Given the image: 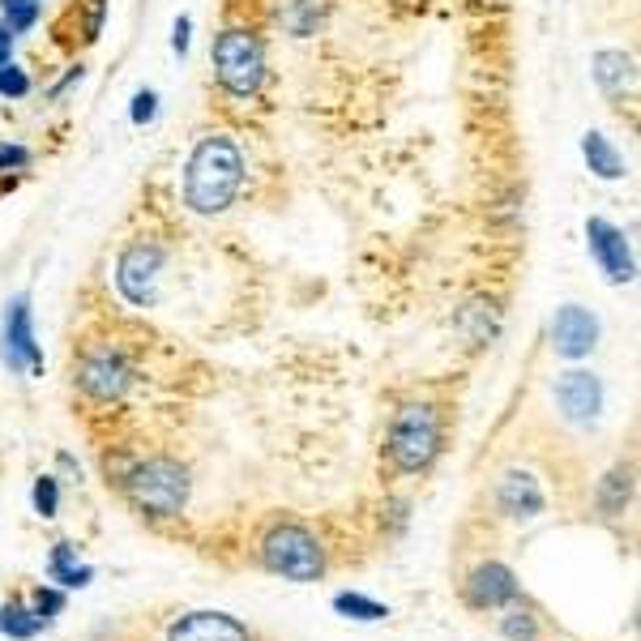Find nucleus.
I'll use <instances>...</instances> for the list:
<instances>
[{"label": "nucleus", "mask_w": 641, "mask_h": 641, "mask_svg": "<svg viewBox=\"0 0 641 641\" xmlns=\"http://www.w3.org/2000/svg\"><path fill=\"white\" fill-rule=\"evenodd\" d=\"M163 265H167V248L150 236H138L120 248L116 257V292L133 308H154L158 304V283H163Z\"/></svg>", "instance_id": "0eeeda50"}, {"label": "nucleus", "mask_w": 641, "mask_h": 641, "mask_svg": "<svg viewBox=\"0 0 641 641\" xmlns=\"http://www.w3.org/2000/svg\"><path fill=\"white\" fill-rule=\"evenodd\" d=\"M325 13H330V0H278V22H283L287 35H296V39L317 35L321 22H325Z\"/></svg>", "instance_id": "dca6fc26"}, {"label": "nucleus", "mask_w": 641, "mask_h": 641, "mask_svg": "<svg viewBox=\"0 0 641 641\" xmlns=\"http://www.w3.org/2000/svg\"><path fill=\"white\" fill-rule=\"evenodd\" d=\"M9 60H13V31L0 22V69H4Z\"/></svg>", "instance_id": "2f4dec72"}, {"label": "nucleus", "mask_w": 641, "mask_h": 641, "mask_svg": "<svg viewBox=\"0 0 641 641\" xmlns=\"http://www.w3.org/2000/svg\"><path fill=\"white\" fill-rule=\"evenodd\" d=\"M0 359H4V368H9V372H35V377H44V346L35 343L31 296H13L9 304H4Z\"/></svg>", "instance_id": "6e6552de"}, {"label": "nucleus", "mask_w": 641, "mask_h": 641, "mask_svg": "<svg viewBox=\"0 0 641 641\" xmlns=\"http://www.w3.org/2000/svg\"><path fill=\"white\" fill-rule=\"evenodd\" d=\"M26 167H31V150L17 146V142H0V176L26 171Z\"/></svg>", "instance_id": "bb28decb"}, {"label": "nucleus", "mask_w": 641, "mask_h": 641, "mask_svg": "<svg viewBox=\"0 0 641 641\" xmlns=\"http://www.w3.org/2000/svg\"><path fill=\"white\" fill-rule=\"evenodd\" d=\"M334 607L346 612V616H355V620H385V616H390V607H381V603H372V598H364V594H339Z\"/></svg>", "instance_id": "393cba45"}, {"label": "nucleus", "mask_w": 641, "mask_h": 641, "mask_svg": "<svg viewBox=\"0 0 641 641\" xmlns=\"http://www.w3.org/2000/svg\"><path fill=\"white\" fill-rule=\"evenodd\" d=\"M444 406L437 402H402L385 428V471L390 475H424L444 449Z\"/></svg>", "instance_id": "7ed1b4c3"}, {"label": "nucleus", "mask_w": 641, "mask_h": 641, "mask_svg": "<svg viewBox=\"0 0 641 641\" xmlns=\"http://www.w3.org/2000/svg\"><path fill=\"white\" fill-rule=\"evenodd\" d=\"M154 111H158V95H154V91H138V95H133V107H129V120H133V124H150Z\"/></svg>", "instance_id": "c85d7f7f"}, {"label": "nucleus", "mask_w": 641, "mask_h": 641, "mask_svg": "<svg viewBox=\"0 0 641 641\" xmlns=\"http://www.w3.org/2000/svg\"><path fill=\"white\" fill-rule=\"evenodd\" d=\"M167 641H257V633L232 612H185L171 620Z\"/></svg>", "instance_id": "f8f14e48"}, {"label": "nucleus", "mask_w": 641, "mask_h": 641, "mask_svg": "<svg viewBox=\"0 0 641 641\" xmlns=\"http://www.w3.org/2000/svg\"><path fill=\"white\" fill-rule=\"evenodd\" d=\"M56 505H60L56 479H51V475H39V479H35V509H39L44 518H56Z\"/></svg>", "instance_id": "cd10ccee"}, {"label": "nucleus", "mask_w": 641, "mask_h": 641, "mask_svg": "<svg viewBox=\"0 0 641 641\" xmlns=\"http://www.w3.org/2000/svg\"><path fill=\"white\" fill-rule=\"evenodd\" d=\"M594 82H598V91L607 95V99H625V95H633V86H638V64H633V56L629 51H598L594 56Z\"/></svg>", "instance_id": "2eb2a0df"}, {"label": "nucleus", "mask_w": 641, "mask_h": 641, "mask_svg": "<svg viewBox=\"0 0 641 641\" xmlns=\"http://www.w3.org/2000/svg\"><path fill=\"white\" fill-rule=\"evenodd\" d=\"M189 39H193V17H176V26H171V51L176 56H189Z\"/></svg>", "instance_id": "7c9ffc66"}, {"label": "nucleus", "mask_w": 641, "mask_h": 641, "mask_svg": "<svg viewBox=\"0 0 641 641\" xmlns=\"http://www.w3.org/2000/svg\"><path fill=\"white\" fill-rule=\"evenodd\" d=\"M210 60H214V78L218 86L232 95V99H257L261 86H265V44L257 31L248 26H227L214 48H210Z\"/></svg>", "instance_id": "423d86ee"}, {"label": "nucleus", "mask_w": 641, "mask_h": 641, "mask_svg": "<svg viewBox=\"0 0 641 641\" xmlns=\"http://www.w3.org/2000/svg\"><path fill=\"white\" fill-rule=\"evenodd\" d=\"M73 547L69 543H56V556H51V578L64 582V586H86L91 582V569H73Z\"/></svg>", "instance_id": "b1692460"}, {"label": "nucleus", "mask_w": 641, "mask_h": 641, "mask_svg": "<svg viewBox=\"0 0 641 641\" xmlns=\"http://www.w3.org/2000/svg\"><path fill=\"white\" fill-rule=\"evenodd\" d=\"M496 509L513 522L522 518H535L543 513V488L526 475V471H509L500 484H496Z\"/></svg>", "instance_id": "4468645a"}, {"label": "nucleus", "mask_w": 641, "mask_h": 641, "mask_svg": "<svg viewBox=\"0 0 641 641\" xmlns=\"http://www.w3.org/2000/svg\"><path fill=\"white\" fill-rule=\"evenodd\" d=\"M0 629L9 633V638H17V641H26V638H35L44 625H39V616L31 612V603L17 594V598H9V607L0 612Z\"/></svg>", "instance_id": "4be33fe9"}, {"label": "nucleus", "mask_w": 641, "mask_h": 641, "mask_svg": "<svg viewBox=\"0 0 641 641\" xmlns=\"http://www.w3.org/2000/svg\"><path fill=\"white\" fill-rule=\"evenodd\" d=\"M31 95V78H26V69H17L13 60L0 69V99H26Z\"/></svg>", "instance_id": "a878e982"}, {"label": "nucleus", "mask_w": 641, "mask_h": 641, "mask_svg": "<svg viewBox=\"0 0 641 641\" xmlns=\"http://www.w3.org/2000/svg\"><path fill=\"white\" fill-rule=\"evenodd\" d=\"M582 158H586V167L598 180H620L625 176V154L612 146L603 133H586L582 138Z\"/></svg>", "instance_id": "f3484780"}, {"label": "nucleus", "mask_w": 641, "mask_h": 641, "mask_svg": "<svg viewBox=\"0 0 641 641\" xmlns=\"http://www.w3.org/2000/svg\"><path fill=\"white\" fill-rule=\"evenodd\" d=\"M556 406H560V415L569 424H594L598 411H603V385H598V377L582 372V368L565 372L556 381Z\"/></svg>", "instance_id": "ddd939ff"}, {"label": "nucleus", "mask_w": 641, "mask_h": 641, "mask_svg": "<svg viewBox=\"0 0 641 641\" xmlns=\"http://www.w3.org/2000/svg\"><path fill=\"white\" fill-rule=\"evenodd\" d=\"M496 321H500V312H496L492 299H471L462 312H458V330L471 339V343H488L496 334Z\"/></svg>", "instance_id": "6ab92c4d"}, {"label": "nucleus", "mask_w": 641, "mask_h": 641, "mask_svg": "<svg viewBox=\"0 0 641 641\" xmlns=\"http://www.w3.org/2000/svg\"><path fill=\"white\" fill-rule=\"evenodd\" d=\"M325 556H330V547L299 518H278L257 543L261 569L274 578H287V582H317L325 573Z\"/></svg>", "instance_id": "20e7f679"}, {"label": "nucleus", "mask_w": 641, "mask_h": 641, "mask_svg": "<svg viewBox=\"0 0 641 641\" xmlns=\"http://www.w3.org/2000/svg\"><path fill=\"white\" fill-rule=\"evenodd\" d=\"M73 385L95 406H116L138 385V368L116 339H95L73 355Z\"/></svg>", "instance_id": "39448f33"}, {"label": "nucleus", "mask_w": 641, "mask_h": 641, "mask_svg": "<svg viewBox=\"0 0 641 641\" xmlns=\"http://www.w3.org/2000/svg\"><path fill=\"white\" fill-rule=\"evenodd\" d=\"M629 500H633V462H620V466L598 484V513L616 518V513L629 509Z\"/></svg>", "instance_id": "a211bd4d"}, {"label": "nucleus", "mask_w": 641, "mask_h": 641, "mask_svg": "<svg viewBox=\"0 0 641 641\" xmlns=\"http://www.w3.org/2000/svg\"><path fill=\"white\" fill-rule=\"evenodd\" d=\"M513 598H522L518 578H513L500 560L475 565V569L466 573V582H462V603H466L471 612H500V607H509Z\"/></svg>", "instance_id": "1a4fd4ad"}, {"label": "nucleus", "mask_w": 641, "mask_h": 641, "mask_svg": "<svg viewBox=\"0 0 641 641\" xmlns=\"http://www.w3.org/2000/svg\"><path fill=\"white\" fill-rule=\"evenodd\" d=\"M500 633L509 641H543V612H526V603L518 607L513 598L509 612L500 616Z\"/></svg>", "instance_id": "412c9836"}, {"label": "nucleus", "mask_w": 641, "mask_h": 641, "mask_svg": "<svg viewBox=\"0 0 641 641\" xmlns=\"http://www.w3.org/2000/svg\"><path fill=\"white\" fill-rule=\"evenodd\" d=\"M103 22H107V0H78V9H73V31L78 35L69 44H82V48L99 44Z\"/></svg>", "instance_id": "aec40b11"}, {"label": "nucleus", "mask_w": 641, "mask_h": 641, "mask_svg": "<svg viewBox=\"0 0 641 641\" xmlns=\"http://www.w3.org/2000/svg\"><path fill=\"white\" fill-rule=\"evenodd\" d=\"M107 475L116 479V488L124 492V500L146 513V518H180V509L189 505V471L167 458V453H154V458H129V462H107Z\"/></svg>", "instance_id": "f03ea898"}, {"label": "nucleus", "mask_w": 641, "mask_h": 641, "mask_svg": "<svg viewBox=\"0 0 641 641\" xmlns=\"http://www.w3.org/2000/svg\"><path fill=\"white\" fill-rule=\"evenodd\" d=\"M245 189V154L236 138L227 133H205L185 163V205L193 214H223Z\"/></svg>", "instance_id": "f257e3e1"}, {"label": "nucleus", "mask_w": 641, "mask_h": 641, "mask_svg": "<svg viewBox=\"0 0 641 641\" xmlns=\"http://www.w3.org/2000/svg\"><path fill=\"white\" fill-rule=\"evenodd\" d=\"M60 607H64V598H60L56 591H35L31 594V612L39 616V625H48L51 612H60Z\"/></svg>", "instance_id": "c756f323"}, {"label": "nucleus", "mask_w": 641, "mask_h": 641, "mask_svg": "<svg viewBox=\"0 0 641 641\" xmlns=\"http://www.w3.org/2000/svg\"><path fill=\"white\" fill-rule=\"evenodd\" d=\"M594 343H598V321H594L591 308H582V304L556 308V317H551V351L560 359H586Z\"/></svg>", "instance_id": "9b49d317"}, {"label": "nucleus", "mask_w": 641, "mask_h": 641, "mask_svg": "<svg viewBox=\"0 0 641 641\" xmlns=\"http://www.w3.org/2000/svg\"><path fill=\"white\" fill-rule=\"evenodd\" d=\"M586 240H591V257L598 261V270L607 274V283H633L638 265H633V248L625 240V232L607 218H586Z\"/></svg>", "instance_id": "9d476101"}, {"label": "nucleus", "mask_w": 641, "mask_h": 641, "mask_svg": "<svg viewBox=\"0 0 641 641\" xmlns=\"http://www.w3.org/2000/svg\"><path fill=\"white\" fill-rule=\"evenodd\" d=\"M0 22L13 31V35H26L39 26V13H44V0H0Z\"/></svg>", "instance_id": "5701e85b"}, {"label": "nucleus", "mask_w": 641, "mask_h": 641, "mask_svg": "<svg viewBox=\"0 0 641 641\" xmlns=\"http://www.w3.org/2000/svg\"><path fill=\"white\" fill-rule=\"evenodd\" d=\"M82 73H86V69H82V64H73V69H69V73H64V78H60V82L51 86V95H64V91H69L73 82H82Z\"/></svg>", "instance_id": "473e14b6"}]
</instances>
